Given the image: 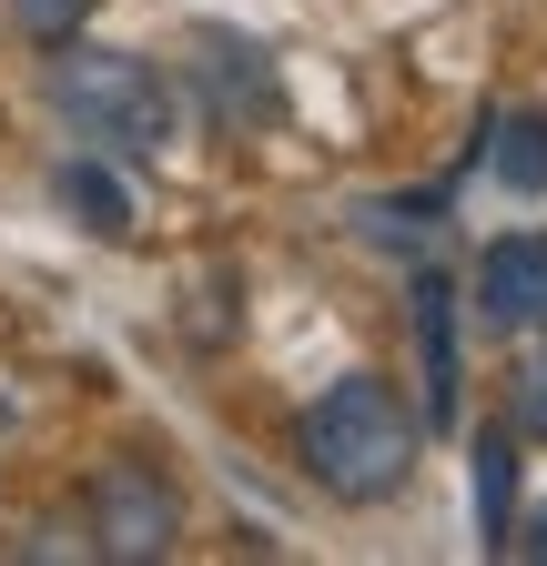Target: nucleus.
Returning <instances> with one entry per match:
<instances>
[{"label": "nucleus", "mask_w": 547, "mask_h": 566, "mask_svg": "<svg viewBox=\"0 0 547 566\" xmlns=\"http://www.w3.org/2000/svg\"><path fill=\"white\" fill-rule=\"evenodd\" d=\"M416 455H426V415L395 395V375H334L305 405V424H295V465L334 506H385V495H405L416 485Z\"/></svg>", "instance_id": "obj_1"}, {"label": "nucleus", "mask_w": 547, "mask_h": 566, "mask_svg": "<svg viewBox=\"0 0 547 566\" xmlns=\"http://www.w3.org/2000/svg\"><path fill=\"white\" fill-rule=\"evenodd\" d=\"M41 102L72 122L92 153H122V163H163L173 132H183V92L163 82V71L143 51H112V41H51L41 61Z\"/></svg>", "instance_id": "obj_2"}, {"label": "nucleus", "mask_w": 547, "mask_h": 566, "mask_svg": "<svg viewBox=\"0 0 547 566\" xmlns=\"http://www.w3.org/2000/svg\"><path fill=\"white\" fill-rule=\"evenodd\" d=\"M82 546L112 566H153L183 546V485L153 455H102L82 475Z\"/></svg>", "instance_id": "obj_3"}, {"label": "nucleus", "mask_w": 547, "mask_h": 566, "mask_svg": "<svg viewBox=\"0 0 547 566\" xmlns=\"http://www.w3.org/2000/svg\"><path fill=\"white\" fill-rule=\"evenodd\" d=\"M193 82H203V112L224 132H264L285 112V82H274V61L244 31H193Z\"/></svg>", "instance_id": "obj_4"}, {"label": "nucleus", "mask_w": 547, "mask_h": 566, "mask_svg": "<svg viewBox=\"0 0 547 566\" xmlns=\"http://www.w3.org/2000/svg\"><path fill=\"white\" fill-rule=\"evenodd\" d=\"M476 324L497 334H547V233H487L476 243Z\"/></svg>", "instance_id": "obj_5"}, {"label": "nucleus", "mask_w": 547, "mask_h": 566, "mask_svg": "<svg viewBox=\"0 0 547 566\" xmlns=\"http://www.w3.org/2000/svg\"><path fill=\"white\" fill-rule=\"evenodd\" d=\"M405 314H416V365H426V424H456V283L416 263V283H405Z\"/></svg>", "instance_id": "obj_6"}, {"label": "nucleus", "mask_w": 547, "mask_h": 566, "mask_svg": "<svg viewBox=\"0 0 547 566\" xmlns=\"http://www.w3.org/2000/svg\"><path fill=\"white\" fill-rule=\"evenodd\" d=\"M466 506H476V546L507 556V526H517V436H507V424H476V446H466Z\"/></svg>", "instance_id": "obj_7"}, {"label": "nucleus", "mask_w": 547, "mask_h": 566, "mask_svg": "<svg viewBox=\"0 0 547 566\" xmlns=\"http://www.w3.org/2000/svg\"><path fill=\"white\" fill-rule=\"evenodd\" d=\"M476 163H487L507 192H547V102H527V112H497L487 132H476Z\"/></svg>", "instance_id": "obj_8"}, {"label": "nucleus", "mask_w": 547, "mask_h": 566, "mask_svg": "<svg viewBox=\"0 0 547 566\" xmlns=\"http://www.w3.org/2000/svg\"><path fill=\"white\" fill-rule=\"evenodd\" d=\"M51 192H61V212H72L92 243H122V233H132V192L112 182V163H102V153H72V163L51 172Z\"/></svg>", "instance_id": "obj_9"}, {"label": "nucleus", "mask_w": 547, "mask_h": 566, "mask_svg": "<svg viewBox=\"0 0 547 566\" xmlns=\"http://www.w3.org/2000/svg\"><path fill=\"white\" fill-rule=\"evenodd\" d=\"M507 436L517 446H547V354L517 365V385H507Z\"/></svg>", "instance_id": "obj_10"}, {"label": "nucleus", "mask_w": 547, "mask_h": 566, "mask_svg": "<svg viewBox=\"0 0 547 566\" xmlns=\"http://www.w3.org/2000/svg\"><path fill=\"white\" fill-rule=\"evenodd\" d=\"M0 11H11V21H21V31L51 51V41H72V31L92 21V0H0Z\"/></svg>", "instance_id": "obj_11"}, {"label": "nucleus", "mask_w": 547, "mask_h": 566, "mask_svg": "<svg viewBox=\"0 0 547 566\" xmlns=\"http://www.w3.org/2000/svg\"><path fill=\"white\" fill-rule=\"evenodd\" d=\"M507 556H537V566H547V506H537L527 526H507Z\"/></svg>", "instance_id": "obj_12"}]
</instances>
